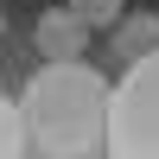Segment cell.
Here are the masks:
<instances>
[{
  "label": "cell",
  "instance_id": "cell-1",
  "mask_svg": "<svg viewBox=\"0 0 159 159\" xmlns=\"http://www.w3.org/2000/svg\"><path fill=\"white\" fill-rule=\"evenodd\" d=\"M108 102L115 83L89 57H76V64H38L13 115L38 159H96L108 153Z\"/></svg>",
  "mask_w": 159,
  "mask_h": 159
},
{
  "label": "cell",
  "instance_id": "cell-2",
  "mask_svg": "<svg viewBox=\"0 0 159 159\" xmlns=\"http://www.w3.org/2000/svg\"><path fill=\"white\" fill-rule=\"evenodd\" d=\"M108 159H159V51L134 57L108 102Z\"/></svg>",
  "mask_w": 159,
  "mask_h": 159
},
{
  "label": "cell",
  "instance_id": "cell-3",
  "mask_svg": "<svg viewBox=\"0 0 159 159\" xmlns=\"http://www.w3.org/2000/svg\"><path fill=\"white\" fill-rule=\"evenodd\" d=\"M89 38H96V25H89L70 0H64V7H45L38 25H32L38 64H76V57H89Z\"/></svg>",
  "mask_w": 159,
  "mask_h": 159
},
{
  "label": "cell",
  "instance_id": "cell-4",
  "mask_svg": "<svg viewBox=\"0 0 159 159\" xmlns=\"http://www.w3.org/2000/svg\"><path fill=\"white\" fill-rule=\"evenodd\" d=\"M108 51H115V64H134V57H147V51H159V13H134L127 7L121 19L108 25Z\"/></svg>",
  "mask_w": 159,
  "mask_h": 159
},
{
  "label": "cell",
  "instance_id": "cell-5",
  "mask_svg": "<svg viewBox=\"0 0 159 159\" xmlns=\"http://www.w3.org/2000/svg\"><path fill=\"white\" fill-rule=\"evenodd\" d=\"M70 7H76V13H83V19H89V25H96V32H108V25H115V19H121V13H127V7H134V0H70Z\"/></svg>",
  "mask_w": 159,
  "mask_h": 159
}]
</instances>
